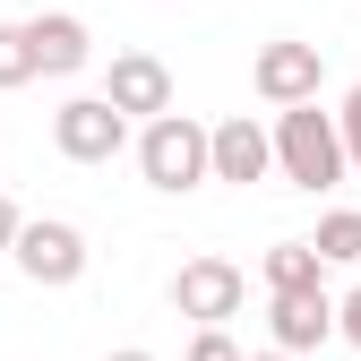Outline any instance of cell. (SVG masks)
<instances>
[{
    "instance_id": "3",
    "label": "cell",
    "mask_w": 361,
    "mask_h": 361,
    "mask_svg": "<svg viewBox=\"0 0 361 361\" xmlns=\"http://www.w3.org/2000/svg\"><path fill=\"white\" fill-rule=\"evenodd\" d=\"M9 258H18V276H26V284L61 293V284L86 276V233H78V224H61V215H35V224H18Z\"/></svg>"
},
{
    "instance_id": "13",
    "label": "cell",
    "mask_w": 361,
    "mask_h": 361,
    "mask_svg": "<svg viewBox=\"0 0 361 361\" xmlns=\"http://www.w3.org/2000/svg\"><path fill=\"white\" fill-rule=\"evenodd\" d=\"M35 78V52H26V26H0V95H18Z\"/></svg>"
},
{
    "instance_id": "16",
    "label": "cell",
    "mask_w": 361,
    "mask_h": 361,
    "mask_svg": "<svg viewBox=\"0 0 361 361\" xmlns=\"http://www.w3.org/2000/svg\"><path fill=\"white\" fill-rule=\"evenodd\" d=\"M336 336H344V344H361V284L336 301Z\"/></svg>"
},
{
    "instance_id": "17",
    "label": "cell",
    "mask_w": 361,
    "mask_h": 361,
    "mask_svg": "<svg viewBox=\"0 0 361 361\" xmlns=\"http://www.w3.org/2000/svg\"><path fill=\"white\" fill-rule=\"evenodd\" d=\"M18 224H26V215H18L9 198H0V258H9V241H18Z\"/></svg>"
},
{
    "instance_id": "15",
    "label": "cell",
    "mask_w": 361,
    "mask_h": 361,
    "mask_svg": "<svg viewBox=\"0 0 361 361\" xmlns=\"http://www.w3.org/2000/svg\"><path fill=\"white\" fill-rule=\"evenodd\" d=\"M190 361H250V353L233 344V327H198L190 336Z\"/></svg>"
},
{
    "instance_id": "14",
    "label": "cell",
    "mask_w": 361,
    "mask_h": 361,
    "mask_svg": "<svg viewBox=\"0 0 361 361\" xmlns=\"http://www.w3.org/2000/svg\"><path fill=\"white\" fill-rule=\"evenodd\" d=\"M336 147H344V172H361V86H353L344 112H336Z\"/></svg>"
},
{
    "instance_id": "7",
    "label": "cell",
    "mask_w": 361,
    "mask_h": 361,
    "mask_svg": "<svg viewBox=\"0 0 361 361\" xmlns=\"http://www.w3.org/2000/svg\"><path fill=\"white\" fill-rule=\"evenodd\" d=\"M276 172V147H267V121L233 112V121H215L207 129V180H233V190H250V180Z\"/></svg>"
},
{
    "instance_id": "9",
    "label": "cell",
    "mask_w": 361,
    "mask_h": 361,
    "mask_svg": "<svg viewBox=\"0 0 361 361\" xmlns=\"http://www.w3.org/2000/svg\"><path fill=\"white\" fill-rule=\"evenodd\" d=\"M267 336H276L284 361H293V353H319V344L336 336V301H327V284H319V293H276V301H267Z\"/></svg>"
},
{
    "instance_id": "6",
    "label": "cell",
    "mask_w": 361,
    "mask_h": 361,
    "mask_svg": "<svg viewBox=\"0 0 361 361\" xmlns=\"http://www.w3.org/2000/svg\"><path fill=\"white\" fill-rule=\"evenodd\" d=\"M319 78H327V52H319V43H267V52L250 61V86H258L276 112L319 104Z\"/></svg>"
},
{
    "instance_id": "10",
    "label": "cell",
    "mask_w": 361,
    "mask_h": 361,
    "mask_svg": "<svg viewBox=\"0 0 361 361\" xmlns=\"http://www.w3.org/2000/svg\"><path fill=\"white\" fill-rule=\"evenodd\" d=\"M26 52H35V78H78L95 61V35H86V18L52 9V18H26Z\"/></svg>"
},
{
    "instance_id": "12",
    "label": "cell",
    "mask_w": 361,
    "mask_h": 361,
    "mask_svg": "<svg viewBox=\"0 0 361 361\" xmlns=\"http://www.w3.org/2000/svg\"><path fill=\"white\" fill-rule=\"evenodd\" d=\"M310 258H319V267H361V215H353V207L319 215V233H310Z\"/></svg>"
},
{
    "instance_id": "5",
    "label": "cell",
    "mask_w": 361,
    "mask_h": 361,
    "mask_svg": "<svg viewBox=\"0 0 361 361\" xmlns=\"http://www.w3.org/2000/svg\"><path fill=\"white\" fill-rule=\"evenodd\" d=\"M52 147H61L69 164H112V155L129 147V121H121L104 95H69V104L52 112Z\"/></svg>"
},
{
    "instance_id": "2",
    "label": "cell",
    "mask_w": 361,
    "mask_h": 361,
    "mask_svg": "<svg viewBox=\"0 0 361 361\" xmlns=\"http://www.w3.org/2000/svg\"><path fill=\"white\" fill-rule=\"evenodd\" d=\"M138 172H147V190H164V198H190L198 180H207V129H198L190 112H164V121H147V129H138Z\"/></svg>"
},
{
    "instance_id": "18",
    "label": "cell",
    "mask_w": 361,
    "mask_h": 361,
    "mask_svg": "<svg viewBox=\"0 0 361 361\" xmlns=\"http://www.w3.org/2000/svg\"><path fill=\"white\" fill-rule=\"evenodd\" d=\"M112 361H155V353H138V344H129V353H112Z\"/></svg>"
},
{
    "instance_id": "1",
    "label": "cell",
    "mask_w": 361,
    "mask_h": 361,
    "mask_svg": "<svg viewBox=\"0 0 361 361\" xmlns=\"http://www.w3.org/2000/svg\"><path fill=\"white\" fill-rule=\"evenodd\" d=\"M267 147H276V172L293 180V190H310V198L344 180L336 112H319V104H293V112H276V129H267Z\"/></svg>"
},
{
    "instance_id": "4",
    "label": "cell",
    "mask_w": 361,
    "mask_h": 361,
    "mask_svg": "<svg viewBox=\"0 0 361 361\" xmlns=\"http://www.w3.org/2000/svg\"><path fill=\"white\" fill-rule=\"evenodd\" d=\"M241 301H250V276L233 258H190L172 276V310L180 319H198V327H224V319H241Z\"/></svg>"
},
{
    "instance_id": "19",
    "label": "cell",
    "mask_w": 361,
    "mask_h": 361,
    "mask_svg": "<svg viewBox=\"0 0 361 361\" xmlns=\"http://www.w3.org/2000/svg\"><path fill=\"white\" fill-rule=\"evenodd\" d=\"M250 361H284V353H250Z\"/></svg>"
},
{
    "instance_id": "8",
    "label": "cell",
    "mask_w": 361,
    "mask_h": 361,
    "mask_svg": "<svg viewBox=\"0 0 361 361\" xmlns=\"http://www.w3.org/2000/svg\"><path fill=\"white\" fill-rule=\"evenodd\" d=\"M104 104H112L121 121H164V112H172V69H164L155 52H112Z\"/></svg>"
},
{
    "instance_id": "11",
    "label": "cell",
    "mask_w": 361,
    "mask_h": 361,
    "mask_svg": "<svg viewBox=\"0 0 361 361\" xmlns=\"http://www.w3.org/2000/svg\"><path fill=\"white\" fill-rule=\"evenodd\" d=\"M327 284V267L310 258V241H276L267 250V293H319Z\"/></svg>"
}]
</instances>
